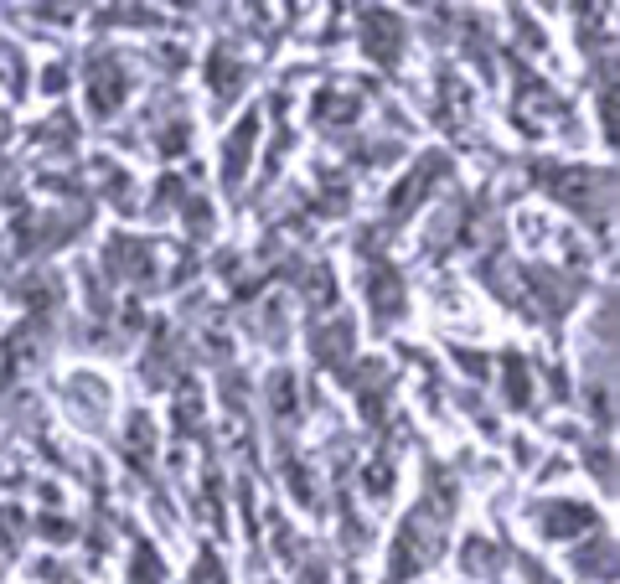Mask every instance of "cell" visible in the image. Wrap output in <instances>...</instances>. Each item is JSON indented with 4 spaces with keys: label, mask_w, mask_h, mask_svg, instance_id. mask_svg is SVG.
<instances>
[{
    "label": "cell",
    "mask_w": 620,
    "mask_h": 584,
    "mask_svg": "<svg viewBox=\"0 0 620 584\" xmlns=\"http://www.w3.org/2000/svg\"><path fill=\"white\" fill-rule=\"evenodd\" d=\"M362 26L372 32V37H367L372 57H378V63H398V21H388L383 11H367Z\"/></svg>",
    "instance_id": "6da1fadb"
},
{
    "label": "cell",
    "mask_w": 620,
    "mask_h": 584,
    "mask_svg": "<svg viewBox=\"0 0 620 584\" xmlns=\"http://www.w3.org/2000/svg\"><path fill=\"white\" fill-rule=\"evenodd\" d=\"M367 295H372V311H378L383 321L403 311V285H398V274H388V269H378V274H372Z\"/></svg>",
    "instance_id": "7a4b0ae2"
},
{
    "label": "cell",
    "mask_w": 620,
    "mask_h": 584,
    "mask_svg": "<svg viewBox=\"0 0 620 584\" xmlns=\"http://www.w3.org/2000/svg\"><path fill=\"white\" fill-rule=\"evenodd\" d=\"M254 130H259L254 119H243V125L233 130V140L223 145V176H228V181H238V176H243V166H248V150H254Z\"/></svg>",
    "instance_id": "3957f363"
},
{
    "label": "cell",
    "mask_w": 620,
    "mask_h": 584,
    "mask_svg": "<svg viewBox=\"0 0 620 584\" xmlns=\"http://www.w3.org/2000/svg\"><path fill=\"white\" fill-rule=\"evenodd\" d=\"M564 512H548V538H569V533H579V528H589L595 522V512H589L584 502H558Z\"/></svg>",
    "instance_id": "277c9868"
},
{
    "label": "cell",
    "mask_w": 620,
    "mask_h": 584,
    "mask_svg": "<svg viewBox=\"0 0 620 584\" xmlns=\"http://www.w3.org/2000/svg\"><path fill=\"white\" fill-rule=\"evenodd\" d=\"M88 94H93V114H114L119 99H124V78H119L114 68H109V78H104V73H93Z\"/></svg>",
    "instance_id": "5b68a950"
},
{
    "label": "cell",
    "mask_w": 620,
    "mask_h": 584,
    "mask_svg": "<svg viewBox=\"0 0 620 584\" xmlns=\"http://www.w3.org/2000/svg\"><path fill=\"white\" fill-rule=\"evenodd\" d=\"M507 398H512L517 409L527 404V398H533V388H527V367H522V362H512V357H507Z\"/></svg>",
    "instance_id": "8992f818"
}]
</instances>
